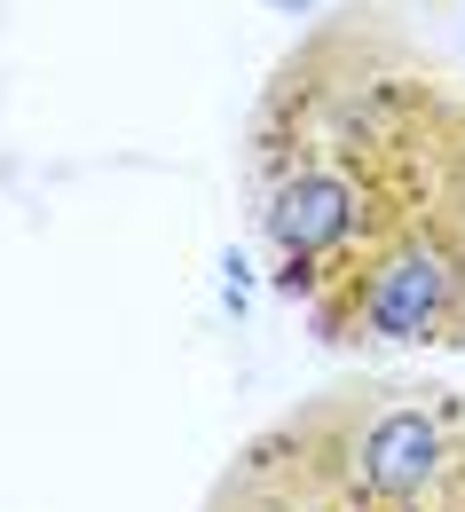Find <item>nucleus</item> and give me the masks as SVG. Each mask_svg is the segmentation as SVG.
Returning <instances> with one entry per match:
<instances>
[{"mask_svg":"<svg viewBox=\"0 0 465 512\" xmlns=\"http://www.w3.org/2000/svg\"><path fill=\"white\" fill-rule=\"evenodd\" d=\"M324 339H379V347H426L458 339L465 323V253L450 229H402L371 260H355L316 300Z\"/></svg>","mask_w":465,"mask_h":512,"instance_id":"obj_1","label":"nucleus"},{"mask_svg":"<svg viewBox=\"0 0 465 512\" xmlns=\"http://www.w3.org/2000/svg\"><path fill=\"white\" fill-rule=\"evenodd\" d=\"M261 221H268V253H276V292L324 300L355 268V245L371 229V190L347 166H300L276 182Z\"/></svg>","mask_w":465,"mask_h":512,"instance_id":"obj_2","label":"nucleus"},{"mask_svg":"<svg viewBox=\"0 0 465 512\" xmlns=\"http://www.w3.org/2000/svg\"><path fill=\"white\" fill-rule=\"evenodd\" d=\"M442 473H450V426H442L434 402H387L347 442V481L371 505H395V512L418 505Z\"/></svg>","mask_w":465,"mask_h":512,"instance_id":"obj_3","label":"nucleus"},{"mask_svg":"<svg viewBox=\"0 0 465 512\" xmlns=\"http://www.w3.org/2000/svg\"><path fill=\"white\" fill-rule=\"evenodd\" d=\"M268 8H276V16H308L316 0H268Z\"/></svg>","mask_w":465,"mask_h":512,"instance_id":"obj_4","label":"nucleus"}]
</instances>
